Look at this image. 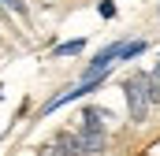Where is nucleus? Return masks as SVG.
Listing matches in <instances>:
<instances>
[{
    "label": "nucleus",
    "instance_id": "nucleus-1",
    "mask_svg": "<svg viewBox=\"0 0 160 156\" xmlns=\"http://www.w3.org/2000/svg\"><path fill=\"white\" fill-rule=\"evenodd\" d=\"M123 97H127L130 123H134V126H142L145 115H149V108H153V100H149V75H145V71H134V75L123 82Z\"/></svg>",
    "mask_w": 160,
    "mask_h": 156
},
{
    "label": "nucleus",
    "instance_id": "nucleus-2",
    "mask_svg": "<svg viewBox=\"0 0 160 156\" xmlns=\"http://www.w3.org/2000/svg\"><path fill=\"white\" fill-rule=\"evenodd\" d=\"M101 82H104V78H89V82H75V85H67L63 93H56L52 100H45V108H41V112L48 115V112H56V108H63V104H71V100H78V97H86V93H93V89H101Z\"/></svg>",
    "mask_w": 160,
    "mask_h": 156
},
{
    "label": "nucleus",
    "instance_id": "nucleus-3",
    "mask_svg": "<svg viewBox=\"0 0 160 156\" xmlns=\"http://www.w3.org/2000/svg\"><path fill=\"white\" fill-rule=\"evenodd\" d=\"M52 145H56L63 156H89V153H86V145H82V134H78V130H60Z\"/></svg>",
    "mask_w": 160,
    "mask_h": 156
},
{
    "label": "nucleus",
    "instance_id": "nucleus-4",
    "mask_svg": "<svg viewBox=\"0 0 160 156\" xmlns=\"http://www.w3.org/2000/svg\"><path fill=\"white\" fill-rule=\"evenodd\" d=\"M145 48H149V45H145L142 37H138V41H123V48H119V60H123V63H130V60H138V56H142Z\"/></svg>",
    "mask_w": 160,
    "mask_h": 156
},
{
    "label": "nucleus",
    "instance_id": "nucleus-5",
    "mask_svg": "<svg viewBox=\"0 0 160 156\" xmlns=\"http://www.w3.org/2000/svg\"><path fill=\"white\" fill-rule=\"evenodd\" d=\"M82 48H86V37H75V41H63V45H56V48H52V56H78Z\"/></svg>",
    "mask_w": 160,
    "mask_h": 156
},
{
    "label": "nucleus",
    "instance_id": "nucleus-6",
    "mask_svg": "<svg viewBox=\"0 0 160 156\" xmlns=\"http://www.w3.org/2000/svg\"><path fill=\"white\" fill-rule=\"evenodd\" d=\"M149 100L160 104V60H157V67L149 71Z\"/></svg>",
    "mask_w": 160,
    "mask_h": 156
},
{
    "label": "nucleus",
    "instance_id": "nucleus-7",
    "mask_svg": "<svg viewBox=\"0 0 160 156\" xmlns=\"http://www.w3.org/2000/svg\"><path fill=\"white\" fill-rule=\"evenodd\" d=\"M0 4H4V7H11L19 19H26V0H0Z\"/></svg>",
    "mask_w": 160,
    "mask_h": 156
},
{
    "label": "nucleus",
    "instance_id": "nucleus-8",
    "mask_svg": "<svg viewBox=\"0 0 160 156\" xmlns=\"http://www.w3.org/2000/svg\"><path fill=\"white\" fill-rule=\"evenodd\" d=\"M97 11H101V19H116V4H112V0H101Z\"/></svg>",
    "mask_w": 160,
    "mask_h": 156
},
{
    "label": "nucleus",
    "instance_id": "nucleus-9",
    "mask_svg": "<svg viewBox=\"0 0 160 156\" xmlns=\"http://www.w3.org/2000/svg\"><path fill=\"white\" fill-rule=\"evenodd\" d=\"M38 156H63V153H60V149H56V145H45V149H41Z\"/></svg>",
    "mask_w": 160,
    "mask_h": 156
}]
</instances>
